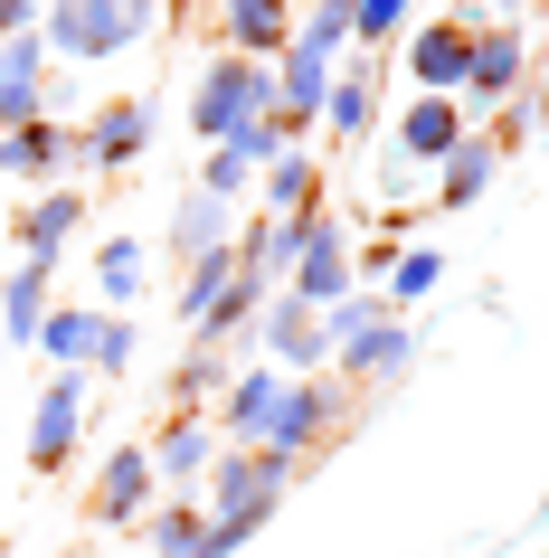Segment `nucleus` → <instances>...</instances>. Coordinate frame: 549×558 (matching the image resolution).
<instances>
[{"mask_svg":"<svg viewBox=\"0 0 549 558\" xmlns=\"http://www.w3.org/2000/svg\"><path fill=\"white\" fill-rule=\"evenodd\" d=\"M143 454H152V483H162V493H200L208 454H218V426H208V408H171V416L143 436Z\"/></svg>","mask_w":549,"mask_h":558,"instance_id":"9b49d317","label":"nucleus"},{"mask_svg":"<svg viewBox=\"0 0 549 558\" xmlns=\"http://www.w3.org/2000/svg\"><path fill=\"white\" fill-rule=\"evenodd\" d=\"M360 275H350V228L332 218V208H313L303 228H294V265H285V294L303 303V313H332V303L350 294Z\"/></svg>","mask_w":549,"mask_h":558,"instance_id":"39448f33","label":"nucleus"},{"mask_svg":"<svg viewBox=\"0 0 549 558\" xmlns=\"http://www.w3.org/2000/svg\"><path fill=\"white\" fill-rule=\"evenodd\" d=\"M152 501H162V483H152V454L143 445H115V454H105V464H95V493H86V511L105 530H133L152 511Z\"/></svg>","mask_w":549,"mask_h":558,"instance_id":"4468645a","label":"nucleus"},{"mask_svg":"<svg viewBox=\"0 0 549 558\" xmlns=\"http://www.w3.org/2000/svg\"><path fill=\"white\" fill-rule=\"evenodd\" d=\"M143 539H152V558H200V539H208L200 493H162V501L143 511Z\"/></svg>","mask_w":549,"mask_h":558,"instance_id":"a878e982","label":"nucleus"},{"mask_svg":"<svg viewBox=\"0 0 549 558\" xmlns=\"http://www.w3.org/2000/svg\"><path fill=\"white\" fill-rule=\"evenodd\" d=\"M48 38H0V133H20V123H48Z\"/></svg>","mask_w":549,"mask_h":558,"instance_id":"2eb2a0df","label":"nucleus"},{"mask_svg":"<svg viewBox=\"0 0 549 558\" xmlns=\"http://www.w3.org/2000/svg\"><path fill=\"white\" fill-rule=\"evenodd\" d=\"M417 180H427V171H417V161H407V151H379V190H389V199H407V190H417Z\"/></svg>","mask_w":549,"mask_h":558,"instance_id":"c9c22d12","label":"nucleus"},{"mask_svg":"<svg viewBox=\"0 0 549 558\" xmlns=\"http://www.w3.org/2000/svg\"><path fill=\"white\" fill-rule=\"evenodd\" d=\"M218 48L275 66L294 48V0H218Z\"/></svg>","mask_w":549,"mask_h":558,"instance_id":"f3484780","label":"nucleus"},{"mask_svg":"<svg viewBox=\"0 0 549 558\" xmlns=\"http://www.w3.org/2000/svg\"><path fill=\"white\" fill-rule=\"evenodd\" d=\"M256 313H265V284H247V275H228V294L208 303L200 323H190V341H218V351H237L247 331H256Z\"/></svg>","mask_w":549,"mask_h":558,"instance_id":"cd10ccee","label":"nucleus"},{"mask_svg":"<svg viewBox=\"0 0 549 558\" xmlns=\"http://www.w3.org/2000/svg\"><path fill=\"white\" fill-rule=\"evenodd\" d=\"M218 246H237V199H208V190H190V199L171 208V256L200 265L218 256Z\"/></svg>","mask_w":549,"mask_h":558,"instance_id":"5701e85b","label":"nucleus"},{"mask_svg":"<svg viewBox=\"0 0 549 558\" xmlns=\"http://www.w3.org/2000/svg\"><path fill=\"white\" fill-rule=\"evenodd\" d=\"M407 369H417V331H407V313H379L350 351H332V379H342V388H398Z\"/></svg>","mask_w":549,"mask_h":558,"instance_id":"ddd939ff","label":"nucleus"},{"mask_svg":"<svg viewBox=\"0 0 549 558\" xmlns=\"http://www.w3.org/2000/svg\"><path fill=\"white\" fill-rule=\"evenodd\" d=\"M417 29V0H350V58H389Z\"/></svg>","mask_w":549,"mask_h":558,"instance_id":"c85d7f7f","label":"nucleus"},{"mask_svg":"<svg viewBox=\"0 0 549 558\" xmlns=\"http://www.w3.org/2000/svg\"><path fill=\"white\" fill-rule=\"evenodd\" d=\"M350 398H360V388H342L332 369L285 379V388H275V416H265V436H256V454H275V464H313L322 445L350 426Z\"/></svg>","mask_w":549,"mask_h":558,"instance_id":"f03ea898","label":"nucleus"},{"mask_svg":"<svg viewBox=\"0 0 549 558\" xmlns=\"http://www.w3.org/2000/svg\"><path fill=\"white\" fill-rule=\"evenodd\" d=\"M48 303H58V265L20 256V275H0V351H29L38 323H48Z\"/></svg>","mask_w":549,"mask_h":558,"instance_id":"aec40b11","label":"nucleus"},{"mask_svg":"<svg viewBox=\"0 0 549 558\" xmlns=\"http://www.w3.org/2000/svg\"><path fill=\"white\" fill-rule=\"evenodd\" d=\"M379 76H389V58H342L332 66V95H322V133L332 143H370L379 133Z\"/></svg>","mask_w":549,"mask_h":558,"instance_id":"dca6fc26","label":"nucleus"},{"mask_svg":"<svg viewBox=\"0 0 549 558\" xmlns=\"http://www.w3.org/2000/svg\"><path fill=\"white\" fill-rule=\"evenodd\" d=\"M303 218H313V208H303ZM303 218H237V275L275 294L285 265H294V228H303Z\"/></svg>","mask_w":549,"mask_h":558,"instance_id":"b1692460","label":"nucleus"},{"mask_svg":"<svg viewBox=\"0 0 549 558\" xmlns=\"http://www.w3.org/2000/svg\"><path fill=\"white\" fill-rule=\"evenodd\" d=\"M492 10H502V20H512V29H521V20H530V10H540V0H492Z\"/></svg>","mask_w":549,"mask_h":558,"instance_id":"4c0bfd02","label":"nucleus"},{"mask_svg":"<svg viewBox=\"0 0 549 558\" xmlns=\"http://www.w3.org/2000/svg\"><path fill=\"white\" fill-rule=\"evenodd\" d=\"M86 208L95 199H76V190H38V199H20V218H10V228H20V256L58 265L67 246H76V228H86Z\"/></svg>","mask_w":549,"mask_h":558,"instance_id":"6ab92c4d","label":"nucleus"},{"mask_svg":"<svg viewBox=\"0 0 549 558\" xmlns=\"http://www.w3.org/2000/svg\"><path fill=\"white\" fill-rule=\"evenodd\" d=\"M247 360H265V369H285V379H313V369H332V341H322V313H303V303L275 284L265 294V313H256V351Z\"/></svg>","mask_w":549,"mask_h":558,"instance_id":"0eeeda50","label":"nucleus"},{"mask_svg":"<svg viewBox=\"0 0 549 558\" xmlns=\"http://www.w3.org/2000/svg\"><path fill=\"white\" fill-rule=\"evenodd\" d=\"M492 180H502V143H492V133H464V143L435 161V199L427 208H474Z\"/></svg>","mask_w":549,"mask_h":558,"instance_id":"412c9836","label":"nucleus"},{"mask_svg":"<svg viewBox=\"0 0 549 558\" xmlns=\"http://www.w3.org/2000/svg\"><path fill=\"white\" fill-rule=\"evenodd\" d=\"M256 199H265V218H303V208H322V161H313V143L303 151H275L256 171Z\"/></svg>","mask_w":549,"mask_h":558,"instance_id":"393cba45","label":"nucleus"},{"mask_svg":"<svg viewBox=\"0 0 549 558\" xmlns=\"http://www.w3.org/2000/svg\"><path fill=\"white\" fill-rule=\"evenodd\" d=\"M133 351H143V331L123 323V313H105V341H95V379H105V369H133Z\"/></svg>","mask_w":549,"mask_h":558,"instance_id":"f704fd0d","label":"nucleus"},{"mask_svg":"<svg viewBox=\"0 0 549 558\" xmlns=\"http://www.w3.org/2000/svg\"><path fill=\"white\" fill-rule=\"evenodd\" d=\"M0 180H29V190H76L86 161H76V123H20V133H0Z\"/></svg>","mask_w":549,"mask_h":558,"instance_id":"9d476101","label":"nucleus"},{"mask_svg":"<svg viewBox=\"0 0 549 558\" xmlns=\"http://www.w3.org/2000/svg\"><path fill=\"white\" fill-rule=\"evenodd\" d=\"M152 20H162V0H48L38 10V38H48V58H123V48H143Z\"/></svg>","mask_w":549,"mask_h":558,"instance_id":"f257e3e1","label":"nucleus"},{"mask_svg":"<svg viewBox=\"0 0 549 558\" xmlns=\"http://www.w3.org/2000/svg\"><path fill=\"white\" fill-rule=\"evenodd\" d=\"M435 284H445V256H435V246H398V265H389V275H379L370 294L389 303V313H407V303H427Z\"/></svg>","mask_w":549,"mask_h":558,"instance_id":"7c9ffc66","label":"nucleus"},{"mask_svg":"<svg viewBox=\"0 0 549 558\" xmlns=\"http://www.w3.org/2000/svg\"><path fill=\"white\" fill-rule=\"evenodd\" d=\"M464 133H474V123H464V105H455V95H417V105H407V114L389 123V151H407L417 171H435V161H445V151H455Z\"/></svg>","mask_w":549,"mask_h":558,"instance_id":"a211bd4d","label":"nucleus"},{"mask_svg":"<svg viewBox=\"0 0 549 558\" xmlns=\"http://www.w3.org/2000/svg\"><path fill=\"white\" fill-rule=\"evenodd\" d=\"M474 10H455V20H427V29H407L389 58L417 76V95H464V66H474Z\"/></svg>","mask_w":549,"mask_h":558,"instance_id":"6e6552de","label":"nucleus"},{"mask_svg":"<svg viewBox=\"0 0 549 558\" xmlns=\"http://www.w3.org/2000/svg\"><path fill=\"white\" fill-rule=\"evenodd\" d=\"M379 313H389V303H379L370 284H350V294L332 303V313H322V341H332V351H350V341H360V331H370Z\"/></svg>","mask_w":549,"mask_h":558,"instance_id":"473e14b6","label":"nucleus"},{"mask_svg":"<svg viewBox=\"0 0 549 558\" xmlns=\"http://www.w3.org/2000/svg\"><path fill=\"white\" fill-rule=\"evenodd\" d=\"M95 341H105V313L95 303H48V323H38L29 351H48V369H86L95 379Z\"/></svg>","mask_w":549,"mask_h":558,"instance_id":"4be33fe9","label":"nucleus"},{"mask_svg":"<svg viewBox=\"0 0 549 558\" xmlns=\"http://www.w3.org/2000/svg\"><path fill=\"white\" fill-rule=\"evenodd\" d=\"M38 10H48V0H0V38H29Z\"/></svg>","mask_w":549,"mask_h":558,"instance_id":"e433bc0d","label":"nucleus"},{"mask_svg":"<svg viewBox=\"0 0 549 558\" xmlns=\"http://www.w3.org/2000/svg\"><path fill=\"white\" fill-rule=\"evenodd\" d=\"M200 190H208V199H247V190H256V171H247V161H237L228 143H208V161H200Z\"/></svg>","mask_w":549,"mask_h":558,"instance_id":"72a5a7b5","label":"nucleus"},{"mask_svg":"<svg viewBox=\"0 0 549 558\" xmlns=\"http://www.w3.org/2000/svg\"><path fill=\"white\" fill-rule=\"evenodd\" d=\"M294 473L303 464H275V454H256V445H218L200 473V511H247V501H285Z\"/></svg>","mask_w":549,"mask_h":558,"instance_id":"1a4fd4ad","label":"nucleus"},{"mask_svg":"<svg viewBox=\"0 0 549 558\" xmlns=\"http://www.w3.org/2000/svg\"><path fill=\"white\" fill-rule=\"evenodd\" d=\"M228 275H237V246H218V256H200V265H180V323H200L208 303L228 294Z\"/></svg>","mask_w":549,"mask_h":558,"instance_id":"2f4dec72","label":"nucleus"},{"mask_svg":"<svg viewBox=\"0 0 549 558\" xmlns=\"http://www.w3.org/2000/svg\"><path fill=\"white\" fill-rule=\"evenodd\" d=\"M256 114H275V66L218 48V58L200 66V86H190V133H200V143H228L237 123H256Z\"/></svg>","mask_w":549,"mask_h":558,"instance_id":"7ed1b4c3","label":"nucleus"},{"mask_svg":"<svg viewBox=\"0 0 549 558\" xmlns=\"http://www.w3.org/2000/svg\"><path fill=\"white\" fill-rule=\"evenodd\" d=\"M237 360H247V351H218V341H190V351L171 360V398H180V408H218V388L237 379Z\"/></svg>","mask_w":549,"mask_h":558,"instance_id":"bb28decb","label":"nucleus"},{"mask_svg":"<svg viewBox=\"0 0 549 558\" xmlns=\"http://www.w3.org/2000/svg\"><path fill=\"white\" fill-rule=\"evenodd\" d=\"M152 151V105L143 95H115V105H95L86 123H76V161L86 171H133Z\"/></svg>","mask_w":549,"mask_h":558,"instance_id":"f8f14e48","label":"nucleus"},{"mask_svg":"<svg viewBox=\"0 0 549 558\" xmlns=\"http://www.w3.org/2000/svg\"><path fill=\"white\" fill-rule=\"evenodd\" d=\"M143 265H152L143 236H105L95 246V294H105V313H123V303L143 294Z\"/></svg>","mask_w":549,"mask_h":558,"instance_id":"c756f323","label":"nucleus"},{"mask_svg":"<svg viewBox=\"0 0 549 558\" xmlns=\"http://www.w3.org/2000/svg\"><path fill=\"white\" fill-rule=\"evenodd\" d=\"M530 58H540V48H530V29L484 20V29H474V66H464V95H455L464 123H492V114H502V105L530 86Z\"/></svg>","mask_w":549,"mask_h":558,"instance_id":"20e7f679","label":"nucleus"},{"mask_svg":"<svg viewBox=\"0 0 549 558\" xmlns=\"http://www.w3.org/2000/svg\"><path fill=\"white\" fill-rule=\"evenodd\" d=\"M86 398H95L86 369H48V388H38V408H29V464H38V473H67V464H76Z\"/></svg>","mask_w":549,"mask_h":558,"instance_id":"423d86ee","label":"nucleus"}]
</instances>
